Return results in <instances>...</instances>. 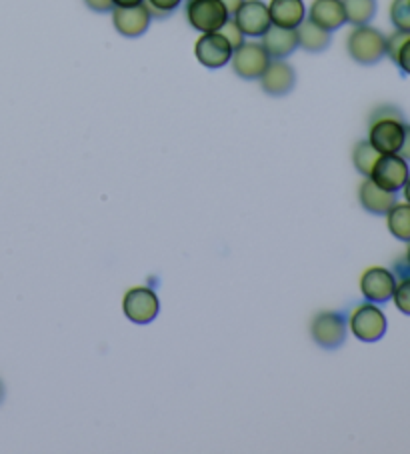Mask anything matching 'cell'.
<instances>
[{
  "label": "cell",
  "mask_w": 410,
  "mask_h": 454,
  "mask_svg": "<svg viewBox=\"0 0 410 454\" xmlns=\"http://www.w3.org/2000/svg\"><path fill=\"white\" fill-rule=\"evenodd\" d=\"M220 3L225 4V9H226L228 14H231V17H233V14L236 12V9H239V6L244 3V0H220Z\"/></svg>",
  "instance_id": "obj_30"
},
{
  "label": "cell",
  "mask_w": 410,
  "mask_h": 454,
  "mask_svg": "<svg viewBox=\"0 0 410 454\" xmlns=\"http://www.w3.org/2000/svg\"><path fill=\"white\" fill-rule=\"evenodd\" d=\"M386 216V226L394 239L400 242H410V205L408 202H394Z\"/></svg>",
  "instance_id": "obj_19"
},
{
  "label": "cell",
  "mask_w": 410,
  "mask_h": 454,
  "mask_svg": "<svg viewBox=\"0 0 410 454\" xmlns=\"http://www.w3.org/2000/svg\"><path fill=\"white\" fill-rule=\"evenodd\" d=\"M389 17L394 30H405V33H410V0H392Z\"/></svg>",
  "instance_id": "obj_23"
},
{
  "label": "cell",
  "mask_w": 410,
  "mask_h": 454,
  "mask_svg": "<svg viewBox=\"0 0 410 454\" xmlns=\"http://www.w3.org/2000/svg\"><path fill=\"white\" fill-rule=\"evenodd\" d=\"M306 19L328 30V33H335L346 22L343 0H314Z\"/></svg>",
  "instance_id": "obj_16"
},
{
  "label": "cell",
  "mask_w": 410,
  "mask_h": 454,
  "mask_svg": "<svg viewBox=\"0 0 410 454\" xmlns=\"http://www.w3.org/2000/svg\"><path fill=\"white\" fill-rule=\"evenodd\" d=\"M296 35H298V46L306 52L327 51L330 46V41H333V36H330L333 33H328V30L314 25V22L309 19H304L301 22V27L296 28Z\"/></svg>",
  "instance_id": "obj_18"
},
{
  "label": "cell",
  "mask_w": 410,
  "mask_h": 454,
  "mask_svg": "<svg viewBox=\"0 0 410 454\" xmlns=\"http://www.w3.org/2000/svg\"><path fill=\"white\" fill-rule=\"evenodd\" d=\"M397 154L402 156L406 162H410V124L408 122H405V138H402V145Z\"/></svg>",
  "instance_id": "obj_29"
},
{
  "label": "cell",
  "mask_w": 410,
  "mask_h": 454,
  "mask_svg": "<svg viewBox=\"0 0 410 454\" xmlns=\"http://www.w3.org/2000/svg\"><path fill=\"white\" fill-rule=\"evenodd\" d=\"M406 253H405V258H402V261H400V264L402 266H405V269L410 272V242H406Z\"/></svg>",
  "instance_id": "obj_32"
},
{
  "label": "cell",
  "mask_w": 410,
  "mask_h": 454,
  "mask_svg": "<svg viewBox=\"0 0 410 454\" xmlns=\"http://www.w3.org/2000/svg\"><path fill=\"white\" fill-rule=\"evenodd\" d=\"M351 333L362 342L381 340L389 328L384 310L375 302H360L351 310L349 315Z\"/></svg>",
  "instance_id": "obj_2"
},
{
  "label": "cell",
  "mask_w": 410,
  "mask_h": 454,
  "mask_svg": "<svg viewBox=\"0 0 410 454\" xmlns=\"http://www.w3.org/2000/svg\"><path fill=\"white\" fill-rule=\"evenodd\" d=\"M402 191H405V200L410 205V175H408V178H406L405 186H402Z\"/></svg>",
  "instance_id": "obj_33"
},
{
  "label": "cell",
  "mask_w": 410,
  "mask_h": 454,
  "mask_svg": "<svg viewBox=\"0 0 410 454\" xmlns=\"http://www.w3.org/2000/svg\"><path fill=\"white\" fill-rule=\"evenodd\" d=\"M346 334H349V320H346L343 312L327 310L312 318L311 336L320 348L325 350L341 348L346 340Z\"/></svg>",
  "instance_id": "obj_3"
},
{
  "label": "cell",
  "mask_w": 410,
  "mask_h": 454,
  "mask_svg": "<svg viewBox=\"0 0 410 454\" xmlns=\"http://www.w3.org/2000/svg\"><path fill=\"white\" fill-rule=\"evenodd\" d=\"M258 81L268 97H285L295 89L296 73L287 60H271Z\"/></svg>",
  "instance_id": "obj_13"
},
{
  "label": "cell",
  "mask_w": 410,
  "mask_h": 454,
  "mask_svg": "<svg viewBox=\"0 0 410 454\" xmlns=\"http://www.w3.org/2000/svg\"><path fill=\"white\" fill-rule=\"evenodd\" d=\"M346 51L357 65H378L386 57V36L370 25L354 27L346 38Z\"/></svg>",
  "instance_id": "obj_1"
},
{
  "label": "cell",
  "mask_w": 410,
  "mask_h": 454,
  "mask_svg": "<svg viewBox=\"0 0 410 454\" xmlns=\"http://www.w3.org/2000/svg\"><path fill=\"white\" fill-rule=\"evenodd\" d=\"M186 20L199 33H218L220 27L231 19L220 0H188Z\"/></svg>",
  "instance_id": "obj_5"
},
{
  "label": "cell",
  "mask_w": 410,
  "mask_h": 454,
  "mask_svg": "<svg viewBox=\"0 0 410 454\" xmlns=\"http://www.w3.org/2000/svg\"><path fill=\"white\" fill-rule=\"evenodd\" d=\"M378 156H381V153H378L376 148L368 143V138L359 140V143L352 148L354 168H357L362 176H370V172H373V167L376 164Z\"/></svg>",
  "instance_id": "obj_21"
},
{
  "label": "cell",
  "mask_w": 410,
  "mask_h": 454,
  "mask_svg": "<svg viewBox=\"0 0 410 454\" xmlns=\"http://www.w3.org/2000/svg\"><path fill=\"white\" fill-rule=\"evenodd\" d=\"M392 62L400 68L402 74L410 76V33H408V36L405 38V43L400 44V49L397 51V54H394Z\"/></svg>",
  "instance_id": "obj_26"
},
{
  "label": "cell",
  "mask_w": 410,
  "mask_h": 454,
  "mask_svg": "<svg viewBox=\"0 0 410 454\" xmlns=\"http://www.w3.org/2000/svg\"><path fill=\"white\" fill-rule=\"evenodd\" d=\"M397 275L384 266H370L360 277V293L365 301L375 304H386L392 301Z\"/></svg>",
  "instance_id": "obj_9"
},
{
  "label": "cell",
  "mask_w": 410,
  "mask_h": 454,
  "mask_svg": "<svg viewBox=\"0 0 410 454\" xmlns=\"http://www.w3.org/2000/svg\"><path fill=\"white\" fill-rule=\"evenodd\" d=\"M233 19L242 30V35L250 38L263 36L272 27L271 12H268V4L264 0H244L233 14Z\"/></svg>",
  "instance_id": "obj_10"
},
{
  "label": "cell",
  "mask_w": 410,
  "mask_h": 454,
  "mask_svg": "<svg viewBox=\"0 0 410 454\" xmlns=\"http://www.w3.org/2000/svg\"><path fill=\"white\" fill-rule=\"evenodd\" d=\"M4 401V385H3V380H0V403Z\"/></svg>",
  "instance_id": "obj_34"
},
{
  "label": "cell",
  "mask_w": 410,
  "mask_h": 454,
  "mask_svg": "<svg viewBox=\"0 0 410 454\" xmlns=\"http://www.w3.org/2000/svg\"><path fill=\"white\" fill-rule=\"evenodd\" d=\"M183 0H145L146 9L156 19H167L170 12H175Z\"/></svg>",
  "instance_id": "obj_24"
},
{
  "label": "cell",
  "mask_w": 410,
  "mask_h": 454,
  "mask_svg": "<svg viewBox=\"0 0 410 454\" xmlns=\"http://www.w3.org/2000/svg\"><path fill=\"white\" fill-rule=\"evenodd\" d=\"M84 4L89 6L92 12H99V14H106L114 9L113 0H84Z\"/></svg>",
  "instance_id": "obj_28"
},
{
  "label": "cell",
  "mask_w": 410,
  "mask_h": 454,
  "mask_svg": "<svg viewBox=\"0 0 410 454\" xmlns=\"http://www.w3.org/2000/svg\"><path fill=\"white\" fill-rule=\"evenodd\" d=\"M389 116H392V119H405V114L400 113L398 106H392V105H382V106H376L373 113H370V121H376V119H389Z\"/></svg>",
  "instance_id": "obj_27"
},
{
  "label": "cell",
  "mask_w": 410,
  "mask_h": 454,
  "mask_svg": "<svg viewBox=\"0 0 410 454\" xmlns=\"http://www.w3.org/2000/svg\"><path fill=\"white\" fill-rule=\"evenodd\" d=\"M405 119H376L368 122V143L381 154H397L405 138Z\"/></svg>",
  "instance_id": "obj_8"
},
{
  "label": "cell",
  "mask_w": 410,
  "mask_h": 454,
  "mask_svg": "<svg viewBox=\"0 0 410 454\" xmlns=\"http://www.w3.org/2000/svg\"><path fill=\"white\" fill-rule=\"evenodd\" d=\"M346 22L352 27L368 25L376 17V0H343Z\"/></svg>",
  "instance_id": "obj_20"
},
{
  "label": "cell",
  "mask_w": 410,
  "mask_h": 454,
  "mask_svg": "<svg viewBox=\"0 0 410 454\" xmlns=\"http://www.w3.org/2000/svg\"><path fill=\"white\" fill-rule=\"evenodd\" d=\"M110 14H113L116 33L126 38L143 36L153 20V14L146 9L145 3L134 6H114Z\"/></svg>",
  "instance_id": "obj_11"
},
{
  "label": "cell",
  "mask_w": 410,
  "mask_h": 454,
  "mask_svg": "<svg viewBox=\"0 0 410 454\" xmlns=\"http://www.w3.org/2000/svg\"><path fill=\"white\" fill-rule=\"evenodd\" d=\"M397 286H394L392 293V302L402 315L410 317V272L402 266L400 262L397 264Z\"/></svg>",
  "instance_id": "obj_22"
},
{
  "label": "cell",
  "mask_w": 410,
  "mask_h": 454,
  "mask_svg": "<svg viewBox=\"0 0 410 454\" xmlns=\"http://www.w3.org/2000/svg\"><path fill=\"white\" fill-rule=\"evenodd\" d=\"M272 59L268 57L264 46L255 41H244L239 49L233 51L231 65L236 76L242 81H258Z\"/></svg>",
  "instance_id": "obj_6"
},
{
  "label": "cell",
  "mask_w": 410,
  "mask_h": 454,
  "mask_svg": "<svg viewBox=\"0 0 410 454\" xmlns=\"http://www.w3.org/2000/svg\"><path fill=\"white\" fill-rule=\"evenodd\" d=\"M359 200L360 207L370 215L382 216L389 213L394 202H397V192H389L378 186L373 178L365 176L359 189Z\"/></svg>",
  "instance_id": "obj_15"
},
{
  "label": "cell",
  "mask_w": 410,
  "mask_h": 454,
  "mask_svg": "<svg viewBox=\"0 0 410 454\" xmlns=\"http://www.w3.org/2000/svg\"><path fill=\"white\" fill-rule=\"evenodd\" d=\"M114 6H134L145 3V0H113Z\"/></svg>",
  "instance_id": "obj_31"
},
{
  "label": "cell",
  "mask_w": 410,
  "mask_h": 454,
  "mask_svg": "<svg viewBox=\"0 0 410 454\" xmlns=\"http://www.w3.org/2000/svg\"><path fill=\"white\" fill-rule=\"evenodd\" d=\"M122 312L134 325L153 323L161 312L159 294L148 286H132L122 296Z\"/></svg>",
  "instance_id": "obj_4"
},
{
  "label": "cell",
  "mask_w": 410,
  "mask_h": 454,
  "mask_svg": "<svg viewBox=\"0 0 410 454\" xmlns=\"http://www.w3.org/2000/svg\"><path fill=\"white\" fill-rule=\"evenodd\" d=\"M410 175L408 162L398 154H381L368 178H373L381 189L398 192Z\"/></svg>",
  "instance_id": "obj_7"
},
{
  "label": "cell",
  "mask_w": 410,
  "mask_h": 454,
  "mask_svg": "<svg viewBox=\"0 0 410 454\" xmlns=\"http://www.w3.org/2000/svg\"><path fill=\"white\" fill-rule=\"evenodd\" d=\"M260 38H263L260 44L264 46V51L272 60H285L298 49L296 28H282L272 25Z\"/></svg>",
  "instance_id": "obj_14"
},
{
  "label": "cell",
  "mask_w": 410,
  "mask_h": 454,
  "mask_svg": "<svg viewBox=\"0 0 410 454\" xmlns=\"http://www.w3.org/2000/svg\"><path fill=\"white\" fill-rule=\"evenodd\" d=\"M268 12H271L272 25L282 28H298L306 19L303 0H271Z\"/></svg>",
  "instance_id": "obj_17"
},
{
  "label": "cell",
  "mask_w": 410,
  "mask_h": 454,
  "mask_svg": "<svg viewBox=\"0 0 410 454\" xmlns=\"http://www.w3.org/2000/svg\"><path fill=\"white\" fill-rule=\"evenodd\" d=\"M218 33L223 35L228 43H231L233 49H239V46L244 43V35H242V30L239 28V25H236L233 17L228 19L223 27H220Z\"/></svg>",
  "instance_id": "obj_25"
},
{
  "label": "cell",
  "mask_w": 410,
  "mask_h": 454,
  "mask_svg": "<svg viewBox=\"0 0 410 454\" xmlns=\"http://www.w3.org/2000/svg\"><path fill=\"white\" fill-rule=\"evenodd\" d=\"M233 46L220 33H204L194 44L196 60L207 68H223L233 59Z\"/></svg>",
  "instance_id": "obj_12"
}]
</instances>
